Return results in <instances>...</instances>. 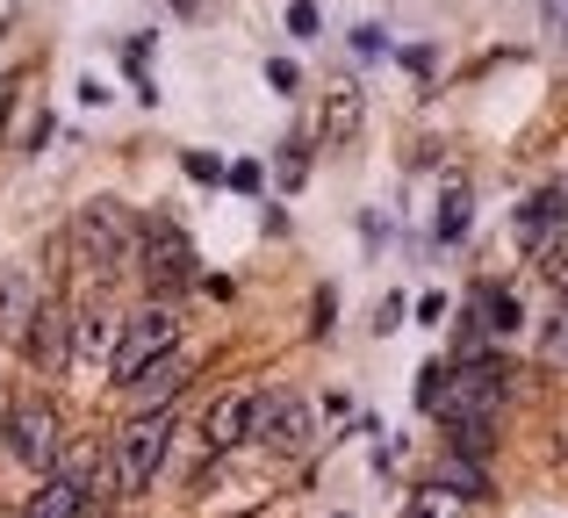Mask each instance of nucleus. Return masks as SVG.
Wrapping results in <instances>:
<instances>
[{"label": "nucleus", "mask_w": 568, "mask_h": 518, "mask_svg": "<svg viewBox=\"0 0 568 518\" xmlns=\"http://www.w3.org/2000/svg\"><path fill=\"white\" fill-rule=\"evenodd\" d=\"M173 338H181V317H173V303H144V309H130L123 317V346H115V382H138V375H152L159 360H173Z\"/></svg>", "instance_id": "1"}, {"label": "nucleus", "mask_w": 568, "mask_h": 518, "mask_svg": "<svg viewBox=\"0 0 568 518\" xmlns=\"http://www.w3.org/2000/svg\"><path fill=\"white\" fill-rule=\"evenodd\" d=\"M72 260H80L87 274H109V266L138 260V224H130L115 202H87V210L72 216Z\"/></svg>", "instance_id": "2"}, {"label": "nucleus", "mask_w": 568, "mask_h": 518, "mask_svg": "<svg viewBox=\"0 0 568 518\" xmlns=\"http://www.w3.org/2000/svg\"><path fill=\"white\" fill-rule=\"evenodd\" d=\"M173 410H138V418L115 433V483L123 490H144V483L166 468V454H173Z\"/></svg>", "instance_id": "3"}, {"label": "nucleus", "mask_w": 568, "mask_h": 518, "mask_svg": "<svg viewBox=\"0 0 568 518\" xmlns=\"http://www.w3.org/2000/svg\"><path fill=\"white\" fill-rule=\"evenodd\" d=\"M504 396H511V367L504 360H468V367H454V396L439 404V418L446 425H489V433H497Z\"/></svg>", "instance_id": "4"}, {"label": "nucleus", "mask_w": 568, "mask_h": 518, "mask_svg": "<svg viewBox=\"0 0 568 518\" xmlns=\"http://www.w3.org/2000/svg\"><path fill=\"white\" fill-rule=\"evenodd\" d=\"M252 433H260L274 454H303L310 433H317V410H310V396L281 389V396H266V404L252 410Z\"/></svg>", "instance_id": "5"}, {"label": "nucleus", "mask_w": 568, "mask_h": 518, "mask_svg": "<svg viewBox=\"0 0 568 518\" xmlns=\"http://www.w3.org/2000/svg\"><path fill=\"white\" fill-rule=\"evenodd\" d=\"M72 353H80V338H72V309L43 303L37 324H29V360H37V375H65Z\"/></svg>", "instance_id": "6"}, {"label": "nucleus", "mask_w": 568, "mask_h": 518, "mask_svg": "<svg viewBox=\"0 0 568 518\" xmlns=\"http://www.w3.org/2000/svg\"><path fill=\"white\" fill-rule=\"evenodd\" d=\"M8 447H14V461L51 468V461H58V418H51L43 404H14V410H8Z\"/></svg>", "instance_id": "7"}, {"label": "nucleus", "mask_w": 568, "mask_h": 518, "mask_svg": "<svg viewBox=\"0 0 568 518\" xmlns=\"http://www.w3.org/2000/svg\"><path fill=\"white\" fill-rule=\"evenodd\" d=\"M144 281H152V288H187L194 281V253H187V238L173 224H159L152 238H144Z\"/></svg>", "instance_id": "8"}, {"label": "nucleus", "mask_w": 568, "mask_h": 518, "mask_svg": "<svg viewBox=\"0 0 568 518\" xmlns=\"http://www.w3.org/2000/svg\"><path fill=\"white\" fill-rule=\"evenodd\" d=\"M468 324H475L483 338H511L518 324H526V309H518V295L504 288V281H483V288L468 295Z\"/></svg>", "instance_id": "9"}, {"label": "nucleus", "mask_w": 568, "mask_h": 518, "mask_svg": "<svg viewBox=\"0 0 568 518\" xmlns=\"http://www.w3.org/2000/svg\"><path fill=\"white\" fill-rule=\"evenodd\" d=\"M72 338H80V360H115V346H123V317H109L101 303H87L80 317H72Z\"/></svg>", "instance_id": "10"}, {"label": "nucleus", "mask_w": 568, "mask_h": 518, "mask_svg": "<svg viewBox=\"0 0 568 518\" xmlns=\"http://www.w3.org/2000/svg\"><path fill=\"white\" fill-rule=\"evenodd\" d=\"M252 410H260L252 396H216V404H209V425H202V433H209V447H216V454H231L237 439H252Z\"/></svg>", "instance_id": "11"}, {"label": "nucleus", "mask_w": 568, "mask_h": 518, "mask_svg": "<svg viewBox=\"0 0 568 518\" xmlns=\"http://www.w3.org/2000/svg\"><path fill=\"white\" fill-rule=\"evenodd\" d=\"M80 511H87V476H80V468H65V476H51L37 497H29L22 518H80Z\"/></svg>", "instance_id": "12"}, {"label": "nucleus", "mask_w": 568, "mask_h": 518, "mask_svg": "<svg viewBox=\"0 0 568 518\" xmlns=\"http://www.w3.org/2000/svg\"><path fill=\"white\" fill-rule=\"evenodd\" d=\"M561 216H568V195H561V187H540V195H532L526 210H518V245H532V253H540L547 231H555Z\"/></svg>", "instance_id": "13"}, {"label": "nucleus", "mask_w": 568, "mask_h": 518, "mask_svg": "<svg viewBox=\"0 0 568 518\" xmlns=\"http://www.w3.org/2000/svg\"><path fill=\"white\" fill-rule=\"evenodd\" d=\"M181 389H187V360H181V353H173V360H159L152 375H138V382H130V396H138L144 410H166Z\"/></svg>", "instance_id": "14"}, {"label": "nucleus", "mask_w": 568, "mask_h": 518, "mask_svg": "<svg viewBox=\"0 0 568 518\" xmlns=\"http://www.w3.org/2000/svg\"><path fill=\"white\" fill-rule=\"evenodd\" d=\"M403 518H468V497H454V490H439V483H425V490L410 497V511Z\"/></svg>", "instance_id": "15"}, {"label": "nucleus", "mask_w": 568, "mask_h": 518, "mask_svg": "<svg viewBox=\"0 0 568 518\" xmlns=\"http://www.w3.org/2000/svg\"><path fill=\"white\" fill-rule=\"evenodd\" d=\"M432 483H439V490H454V497H468V505H475V497L489 490V483H483V468H475V461H446V468H439Z\"/></svg>", "instance_id": "16"}, {"label": "nucleus", "mask_w": 568, "mask_h": 518, "mask_svg": "<svg viewBox=\"0 0 568 518\" xmlns=\"http://www.w3.org/2000/svg\"><path fill=\"white\" fill-rule=\"evenodd\" d=\"M324 123H332V138H353V130H361V94H332V109H324Z\"/></svg>", "instance_id": "17"}, {"label": "nucleus", "mask_w": 568, "mask_h": 518, "mask_svg": "<svg viewBox=\"0 0 568 518\" xmlns=\"http://www.w3.org/2000/svg\"><path fill=\"white\" fill-rule=\"evenodd\" d=\"M468 216H475L468 210V187H454V195L439 202V238H460V231H468Z\"/></svg>", "instance_id": "18"}, {"label": "nucleus", "mask_w": 568, "mask_h": 518, "mask_svg": "<svg viewBox=\"0 0 568 518\" xmlns=\"http://www.w3.org/2000/svg\"><path fill=\"white\" fill-rule=\"evenodd\" d=\"M540 353H547V360H568V303L555 309V324H547V346H540Z\"/></svg>", "instance_id": "19"}, {"label": "nucleus", "mask_w": 568, "mask_h": 518, "mask_svg": "<svg viewBox=\"0 0 568 518\" xmlns=\"http://www.w3.org/2000/svg\"><path fill=\"white\" fill-rule=\"evenodd\" d=\"M417 404H425V410L446 404V367H425V382H417Z\"/></svg>", "instance_id": "20"}, {"label": "nucleus", "mask_w": 568, "mask_h": 518, "mask_svg": "<svg viewBox=\"0 0 568 518\" xmlns=\"http://www.w3.org/2000/svg\"><path fill=\"white\" fill-rule=\"evenodd\" d=\"M266 87H274V94H295V87H303V72H295L288 58H274V65H266Z\"/></svg>", "instance_id": "21"}, {"label": "nucleus", "mask_w": 568, "mask_h": 518, "mask_svg": "<svg viewBox=\"0 0 568 518\" xmlns=\"http://www.w3.org/2000/svg\"><path fill=\"white\" fill-rule=\"evenodd\" d=\"M288 29H295V37H317V8H310V0H295V8H288Z\"/></svg>", "instance_id": "22"}, {"label": "nucleus", "mask_w": 568, "mask_h": 518, "mask_svg": "<svg viewBox=\"0 0 568 518\" xmlns=\"http://www.w3.org/2000/svg\"><path fill=\"white\" fill-rule=\"evenodd\" d=\"M547 274H555V288H568V253H555V260H547Z\"/></svg>", "instance_id": "23"}, {"label": "nucleus", "mask_w": 568, "mask_h": 518, "mask_svg": "<svg viewBox=\"0 0 568 518\" xmlns=\"http://www.w3.org/2000/svg\"><path fill=\"white\" fill-rule=\"evenodd\" d=\"M561 461H568V425H561Z\"/></svg>", "instance_id": "24"}]
</instances>
